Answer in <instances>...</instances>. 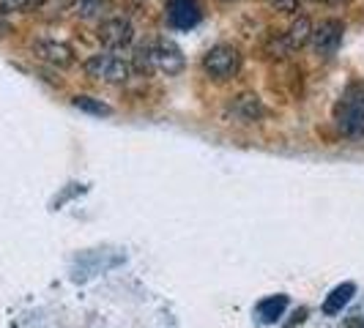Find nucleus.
I'll return each mask as SVG.
<instances>
[{
  "label": "nucleus",
  "mask_w": 364,
  "mask_h": 328,
  "mask_svg": "<svg viewBox=\"0 0 364 328\" xmlns=\"http://www.w3.org/2000/svg\"><path fill=\"white\" fill-rule=\"evenodd\" d=\"M274 11H282V14H293L299 9V0H269Z\"/></svg>",
  "instance_id": "16"
},
{
  "label": "nucleus",
  "mask_w": 364,
  "mask_h": 328,
  "mask_svg": "<svg viewBox=\"0 0 364 328\" xmlns=\"http://www.w3.org/2000/svg\"><path fill=\"white\" fill-rule=\"evenodd\" d=\"M312 38V25H310V19H296L291 25V31H288V36H285V41H288V47L291 50H301L307 41Z\"/></svg>",
  "instance_id": "11"
},
{
  "label": "nucleus",
  "mask_w": 364,
  "mask_h": 328,
  "mask_svg": "<svg viewBox=\"0 0 364 328\" xmlns=\"http://www.w3.org/2000/svg\"><path fill=\"white\" fill-rule=\"evenodd\" d=\"M107 11V0H77V17L99 19Z\"/></svg>",
  "instance_id": "13"
},
{
  "label": "nucleus",
  "mask_w": 364,
  "mask_h": 328,
  "mask_svg": "<svg viewBox=\"0 0 364 328\" xmlns=\"http://www.w3.org/2000/svg\"><path fill=\"white\" fill-rule=\"evenodd\" d=\"M321 3H343V0H321Z\"/></svg>",
  "instance_id": "17"
},
{
  "label": "nucleus",
  "mask_w": 364,
  "mask_h": 328,
  "mask_svg": "<svg viewBox=\"0 0 364 328\" xmlns=\"http://www.w3.org/2000/svg\"><path fill=\"white\" fill-rule=\"evenodd\" d=\"M228 3H233V0H228Z\"/></svg>",
  "instance_id": "18"
},
{
  "label": "nucleus",
  "mask_w": 364,
  "mask_h": 328,
  "mask_svg": "<svg viewBox=\"0 0 364 328\" xmlns=\"http://www.w3.org/2000/svg\"><path fill=\"white\" fill-rule=\"evenodd\" d=\"M72 104H74L77 109H82V112H91V115H99V118H102V115H109V112H112V109H109L107 104L96 102V99H91V96H77V99H74Z\"/></svg>",
  "instance_id": "14"
},
{
  "label": "nucleus",
  "mask_w": 364,
  "mask_h": 328,
  "mask_svg": "<svg viewBox=\"0 0 364 328\" xmlns=\"http://www.w3.org/2000/svg\"><path fill=\"white\" fill-rule=\"evenodd\" d=\"M41 0H0V14H11V11H28L38 6Z\"/></svg>",
  "instance_id": "15"
},
{
  "label": "nucleus",
  "mask_w": 364,
  "mask_h": 328,
  "mask_svg": "<svg viewBox=\"0 0 364 328\" xmlns=\"http://www.w3.org/2000/svg\"><path fill=\"white\" fill-rule=\"evenodd\" d=\"M137 66H140V72H159L173 77V74L183 72V53L176 41L156 38L137 50Z\"/></svg>",
  "instance_id": "1"
},
{
  "label": "nucleus",
  "mask_w": 364,
  "mask_h": 328,
  "mask_svg": "<svg viewBox=\"0 0 364 328\" xmlns=\"http://www.w3.org/2000/svg\"><path fill=\"white\" fill-rule=\"evenodd\" d=\"M203 9L198 0H167V22L176 31H192L200 25Z\"/></svg>",
  "instance_id": "7"
},
{
  "label": "nucleus",
  "mask_w": 364,
  "mask_h": 328,
  "mask_svg": "<svg viewBox=\"0 0 364 328\" xmlns=\"http://www.w3.org/2000/svg\"><path fill=\"white\" fill-rule=\"evenodd\" d=\"M203 72L208 74L211 80L225 82V80H233L241 72V53L233 44H217L211 47L208 53L203 55Z\"/></svg>",
  "instance_id": "4"
},
{
  "label": "nucleus",
  "mask_w": 364,
  "mask_h": 328,
  "mask_svg": "<svg viewBox=\"0 0 364 328\" xmlns=\"http://www.w3.org/2000/svg\"><path fill=\"white\" fill-rule=\"evenodd\" d=\"M334 121L348 137H364V85L350 82L334 107Z\"/></svg>",
  "instance_id": "2"
},
{
  "label": "nucleus",
  "mask_w": 364,
  "mask_h": 328,
  "mask_svg": "<svg viewBox=\"0 0 364 328\" xmlns=\"http://www.w3.org/2000/svg\"><path fill=\"white\" fill-rule=\"evenodd\" d=\"M353 290H356V288H353L350 282L340 285V288H334V290H331V295L326 298V304H323V312H326V315H337V312L343 310L348 301H350Z\"/></svg>",
  "instance_id": "12"
},
{
  "label": "nucleus",
  "mask_w": 364,
  "mask_h": 328,
  "mask_svg": "<svg viewBox=\"0 0 364 328\" xmlns=\"http://www.w3.org/2000/svg\"><path fill=\"white\" fill-rule=\"evenodd\" d=\"M99 41L107 50H127L134 41V25L127 17H109L99 25Z\"/></svg>",
  "instance_id": "6"
},
{
  "label": "nucleus",
  "mask_w": 364,
  "mask_h": 328,
  "mask_svg": "<svg viewBox=\"0 0 364 328\" xmlns=\"http://www.w3.org/2000/svg\"><path fill=\"white\" fill-rule=\"evenodd\" d=\"M343 36H346V25L340 19H323L315 31H312V47L321 58H334L337 50L343 47Z\"/></svg>",
  "instance_id": "5"
},
{
  "label": "nucleus",
  "mask_w": 364,
  "mask_h": 328,
  "mask_svg": "<svg viewBox=\"0 0 364 328\" xmlns=\"http://www.w3.org/2000/svg\"><path fill=\"white\" fill-rule=\"evenodd\" d=\"M33 53H36L44 63L58 66V69H66V66L74 63V50L69 44H63V41H47V38H41V41L33 44Z\"/></svg>",
  "instance_id": "8"
},
{
  "label": "nucleus",
  "mask_w": 364,
  "mask_h": 328,
  "mask_svg": "<svg viewBox=\"0 0 364 328\" xmlns=\"http://www.w3.org/2000/svg\"><path fill=\"white\" fill-rule=\"evenodd\" d=\"M85 74L96 82H105V85H124L132 77V66L127 60H121L118 55L99 53L85 60Z\"/></svg>",
  "instance_id": "3"
},
{
  "label": "nucleus",
  "mask_w": 364,
  "mask_h": 328,
  "mask_svg": "<svg viewBox=\"0 0 364 328\" xmlns=\"http://www.w3.org/2000/svg\"><path fill=\"white\" fill-rule=\"evenodd\" d=\"M285 307H288V298H285V295H272V298H263V301L257 304V317H260L263 323H277V320L282 317Z\"/></svg>",
  "instance_id": "10"
},
{
  "label": "nucleus",
  "mask_w": 364,
  "mask_h": 328,
  "mask_svg": "<svg viewBox=\"0 0 364 328\" xmlns=\"http://www.w3.org/2000/svg\"><path fill=\"white\" fill-rule=\"evenodd\" d=\"M263 102H260V96L255 93H241L233 99V104H230V115L236 118L238 124H257L260 118H263Z\"/></svg>",
  "instance_id": "9"
}]
</instances>
